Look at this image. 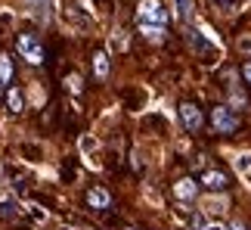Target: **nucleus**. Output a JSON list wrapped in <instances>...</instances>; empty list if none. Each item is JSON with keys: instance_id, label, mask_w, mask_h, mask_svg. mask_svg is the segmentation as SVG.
Here are the masks:
<instances>
[{"instance_id": "obj_5", "label": "nucleus", "mask_w": 251, "mask_h": 230, "mask_svg": "<svg viewBox=\"0 0 251 230\" xmlns=\"http://www.w3.org/2000/svg\"><path fill=\"white\" fill-rule=\"evenodd\" d=\"M196 193H199V184H196L192 177H183V180H177V184H174V196L183 199V202H192V199H196Z\"/></svg>"}, {"instance_id": "obj_12", "label": "nucleus", "mask_w": 251, "mask_h": 230, "mask_svg": "<svg viewBox=\"0 0 251 230\" xmlns=\"http://www.w3.org/2000/svg\"><path fill=\"white\" fill-rule=\"evenodd\" d=\"M205 212H211V215H220V212H226V199H208L205 202Z\"/></svg>"}, {"instance_id": "obj_24", "label": "nucleus", "mask_w": 251, "mask_h": 230, "mask_svg": "<svg viewBox=\"0 0 251 230\" xmlns=\"http://www.w3.org/2000/svg\"><path fill=\"white\" fill-rule=\"evenodd\" d=\"M0 93H3V90H0Z\"/></svg>"}, {"instance_id": "obj_7", "label": "nucleus", "mask_w": 251, "mask_h": 230, "mask_svg": "<svg viewBox=\"0 0 251 230\" xmlns=\"http://www.w3.org/2000/svg\"><path fill=\"white\" fill-rule=\"evenodd\" d=\"M87 205H90V208H109L112 196L105 193V190H90V193H87Z\"/></svg>"}, {"instance_id": "obj_19", "label": "nucleus", "mask_w": 251, "mask_h": 230, "mask_svg": "<svg viewBox=\"0 0 251 230\" xmlns=\"http://www.w3.org/2000/svg\"><path fill=\"white\" fill-rule=\"evenodd\" d=\"M214 3L224 9V13H233V0H214Z\"/></svg>"}, {"instance_id": "obj_23", "label": "nucleus", "mask_w": 251, "mask_h": 230, "mask_svg": "<svg viewBox=\"0 0 251 230\" xmlns=\"http://www.w3.org/2000/svg\"><path fill=\"white\" fill-rule=\"evenodd\" d=\"M34 3H41V0H34Z\"/></svg>"}, {"instance_id": "obj_15", "label": "nucleus", "mask_w": 251, "mask_h": 230, "mask_svg": "<svg viewBox=\"0 0 251 230\" xmlns=\"http://www.w3.org/2000/svg\"><path fill=\"white\" fill-rule=\"evenodd\" d=\"M229 103H233V106H245L248 97H245L242 90H229Z\"/></svg>"}, {"instance_id": "obj_20", "label": "nucleus", "mask_w": 251, "mask_h": 230, "mask_svg": "<svg viewBox=\"0 0 251 230\" xmlns=\"http://www.w3.org/2000/svg\"><path fill=\"white\" fill-rule=\"evenodd\" d=\"M69 84H72V90H81V78H78V75H72Z\"/></svg>"}, {"instance_id": "obj_14", "label": "nucleus", "mask_w": 251, "mask_h": 230, "mask_svg": "<svg viewBox=\"0 0 251 230\" xmlns=\"http://www.w3.org/2000/svg\"><path fill=\"white\" fill-rule=\"evenodd\" d=\"M174 3H177V9H180V16H183V19H189V16H192V9H196V6H192V0H174Z\"/></svg>"}, {"instance_id": "obj_4", "label": "nucleus", "mask_w": 251, "mask_h": 230, "mask_svg": "<svg viewBox=\"0 0 251 230\" xmlns=\"http://www.w3.org/2000/svg\"><path fill=\"white\" fill-rule=\"evenodd\" d=\"M180 121L189 128V134H196L201 128V112H199L196 103H183V106H180Z\"/></svg>"}, {"instance_id": "obj_17", "label": "nucleus", "mask_w": 251, "mask_h": 230, "mask_svg": "<svg viewBox=\"0 0 251 230\" xmlns=\"http://www.w3.org/2000/svg\"><path fill=\"white\" fill-rule=\"evenodd\" d=\"M96 146H100V143H96L93 137H81V152H93Z\"/></svg>"}, {"instance_id": "obj_2", "label": "nucleus", "mask_w": 251, "mask_h": 230, "mask_svg": "<svg viewBox=\"0 0 251 230\" xmlns=\"http://www.w3.org/2000/svg\"><path fill=\"white\" fill-rule=\"evenodd\" d=\"M137 22H146V25H168V13L158 0H140V9H137Z\"/></svg>"}, {"instance_id": "obj_9", "label": "nucleus", "mask_w": 251, "mask_h": 230, "mask_svg": "<svg viewBox=\"0 0 251 230\" xmlns=\"http://www.w3.org/2000/svg\"><path fill=\"white\" fill-rule=\"evenodd\" d=\"M93 72H96V78H105V75H109V56L105 53L93 56Z\"/></svg>"}, {"instance_id": "obj_16", "label": "nucleus", "mask_w": 251, "mask_h": 230, "mask_svg": "<svg viewBox=\"0 0 251 230\" xmlns=\"http://www.w3.org/2000/svg\"><path fill=\"white\" fill-rule=\"evenodd\" d=\"M19 212V205L16 202H0V215H6V218H13Z\"/></svg>"}, {"instance_id": "obj_1", "label": "nucleus", "mask_w": 251, "mask_h": 230, "mask_svg": "<svg viewBox=\"0 0 251 230\" xmlns=\"http://www.w3.org/2000/svg\"><path fill=\"white\" fill-rule=\"evenodd\" d=\"M211 128H214L217 134H233L239 128V115L229 106H214L211 109Z\"/></svg>"}, {"instance_id": "obj_3", "label": "nucleus", "mask_w": 251, "mask_h": 230, "mask_svg": "<svg viewBox=\"0 0 251 230\" xmlns=\"http://www.w3.org/2000/svg\"><path fill=\"white\" fill-rule=\"evenodd\" d=\"M16 47H19V53H22L31 65H41L44 62V47H41V41H37L34 34H19Z\"/></svg>"}, {"instance_id": "obj_13", "label": "nucleus", "mask_w": 251, "mask_h": 230, "mask_svg": "<svg viewBox=\"0 0 251 230\" xmlns=\"http://www.w3.org/2000/svg\"><path fill=\"white\" fill-rule=\"evenodd\" d=\"M236 171H239V174H248V171H251V152H242V156L236 159Z\"/></svg>"}, {"instance_id": "obj_6", "label": "nucleus", "mask_w": 251, "mask_h": 230, "mask_svg": "<svg viewBox=\"0 0 251 230\" xmlns=\"http://www.w3.org/2000/svg\"><path fill=\"white\" fill-rule=\"evenodd\" d=\"M201 184H205L208 190H217V193H220V190L226 187V174H224V171H214V168H211V171H205V174H201Z\"/></svg>"}, {"instance_id": "obj_11", "label": "nucleus", "mask_w": 251, "mask_h": 230, "mask_svg": "<svg viewBox=\"0 0 251 230\" xmlns=\"http://www.w3.org/2000/svg\"><path fill=\"white\" fill-rule=\"evenodd\" d=\"M13 78V62H9V56H0V84H6Z\"/></svg>"}, {"instance_id": "obj_18", "label": "nucleus", "mask_w": 251, "mask_h": 230, "mask_svg": "<svg viewBox=\"0 0 251 230\" xmlns=\"http://www.w3.org/2000/svg\"><path fill=\"white\" fill-rule=\"evenodd\" d=\"M199 230H226V227H224V224H217V221H205Z\"/></svg>"}, {"instance_id": "obj_10", "label": "nucleus", "mask_w": 251, "mask_h": 230, "mask_svg": "<svg viewBox=\"0 0 251 230\" xmlns=\"http://www.w3.org/2000/svg\"><path fill=\"white\" fill-rule=\"evenodd\" d=\"M6 103H9V112H22L25 109V100H22V93H19V90H9L6 93Z\"/></svg>"}, {"instance_id": "obj_21", "label": "nucleus", "mask_w": 251, "mask_h": 230, "mask_svg": "<svg viewBox=\"0 0 251 230\" xmlns=\"http://www.w3.org/2000/svg\"><path fill=\"white\" fill-rule=\"evenodd\" d=\"M242 75H245V81L251 84V62H245V69H242Z\"/></svg>"}, {"instance_id": "obj_22", "label": "nucleus", "mask_w": 251, "mask_h": 230, "mask_svg": "<svg viewBox=\"0 0 251 230\" xmlns=\"http://www.w3.org/2000/svg\"><path fill=\"white\" fill-rule=\"evenodd\" d=\"M226 230H245V227L242 224H233V227H226Z\"/></svg>"}, {"instance_id": "obj_8", "label": "nucleus", "mask_w": 251, "mask_h": 230, "mask_svg": "<svg viewBox=\"0 0 251 230\" xmlns=\"http://www.w3.org/2000/svg\"><path fill=\"white\" fill-rule=\"evenodd\" d=\"M140 34H146L149 41H161V37H165V25H146V22H140Z\"/></svg>"}]
</instances>
